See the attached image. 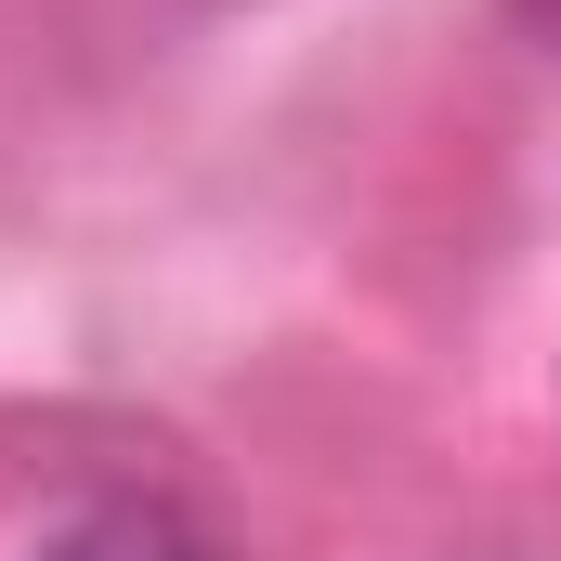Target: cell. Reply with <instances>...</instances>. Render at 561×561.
<instances>
[{"mask_svg":"<svg viewBox=\"0 0 561 561\" xmlns=\"http://www.w3.org/2000/svg\"><path fill=\"white\" fill-rule=\"evenodd\" d=\"M39 561H222V549H209L183 510H157V496H105V510H79Z\"/></svg>","mask_w":561,"mask_h":561,"instance_id":"1","label":"cell"}]
</instances>
